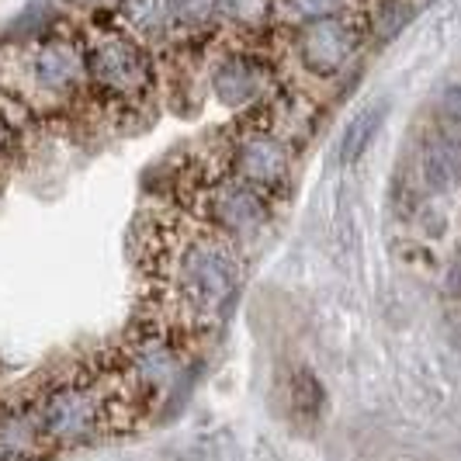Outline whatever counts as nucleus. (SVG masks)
<instances>
[{
  "label": "nucleus",
  "instance_id": "obj_1",
  "mask_svg": "<svg viewBox=\"0 0 461 461\" xmlns=\"http://www.w3.org/2000/svg\"><path fill=\"white\" fill-rule=\"evenodd\" d=\"M142 267L163 312L157 323L174 333L215 320L243 281L236 243L205 222H157L142 240Z\"/></svg>",
  "mask_w": 461,
  "mask_h": 461
},
{
  "label": "nucleus",
  "instance_id": "obj_2",
  "mask_svg": "<svg viewBox=\"0 0 461 461\" xmlns=\"http://www.w3.org/2000/svg\"><path fill=\"white\" fill-rule=\"evenodd\" d=\"M24 402L49 458L129 430L149 406L115 354L112 365H84L52 375Z\"/></svg>",
  "mask_w": 461,
  "mask_h": 461
},
{
  "label": "nucleus",
  "instance_id": "obj_3",
  "mask_svg": "<svg viewBox=\"0 0 461 461\" xmlns=\"http://www.w3.org/2000/svg\"><path fill=\"white\" fill-rule=\"evenodd\" d=\"M87 84L112 104H139L146 101L157 77L146 46L125 28H104L84 42Z\"/></svg>",
  "mask_w": 461,
  "mask_h": 461
},
{
  "label": "nucleus",
  "instance_id": "obj_4",
  "mask_svg": "<svg viewBox=\"0 0 461 461\" xmlns=\"http://www.w3.org/2000/svg\"><path fill=\"white\" fill-rule=\"evenodd\" d=\"M194 212L208 230L236 240H250L267 226V194L232 174H212L194 185Z\"/></svg>",
  "mask_w": 461,
  "mask_h": 461
},
{
  "label": "nucleus",
  "instance_id": "obj_5",
  "mask_svg": "<svg viewBox=\"0 0 461 461\" xmlns=\"http://www.w3.org/2000/svg\"><path fill=\"white\" fill-rule=\"evenodd\" d=\"M24 77L32 91L49 101H67L87 84L84 42L73 35H42L24 49Z\"/></svg>",
  "mask_w": 461,
  "mask_h": 461
},
{
  "label": "nucleus",
  "instance_id": "obj_6",
  "mask_svg": "<svg viewBox=\"0 0 461 461\" xmlns=\"http://www.w3.org/2000/svg\"><path fill=\"white\" fill-rule=\"evenodd\" d=\"M226 174L247 181L264 194H271L292 174V146L281 136H275L264 122H254V125H247L232 136Z\"/></svg>",
  "mask_w": 461,
  "mask_h": 461
},
{
  "label": "nucleus",
  "instance_id": "obj_7",
  "mask_svg": "<svg viewBox=\"0 0 461 461\" xmlns=\"http://www.w3.org/2000/svg\"><path fill=\"white\" fill-rule=\"evenodd\" d=\"M361 49V28L340 18H320V22H302L295 35V52L316 77H337L340 69L357 56Z\"/></svg>",
  "mask_w": 461,
  "mask_h": 461
},
{
  "label": "nucleus",
  "instance_id": "obj_8",
  "mask_svg": "<svg viewBox=\"0 0 461 461\" xmlns=\"http://www.w3.org/2000/svg\"><path fill=\"white\" fill-rule=\"evenodd\" d=\"M271 69L254 52H230L212 69V91L226 108H247L264 94Z\"/></svg>",
  "mask_w": 461,
  "mask_h": 461
},
{
  "label": "nucleus",
  "instance_id": "obj_9",
  "mask_svg": "<svg viewBox=\"0 0 461 461\" xmlns=\"http://www.w3.org/2000/svg\"><path fill=\"white\" fill-rule=\"evenodd\" d=\"M389 115V104L385 101H375V104H365L361 112H354L350 122L344 125V136H340V149L337 157L344 167H354L368 153V146L375 142V136L382 132V122Z\"/></svg>",
  "mask_w": 461,
  "mask_h": 461
},
{
  "label": "nucleus",
  "instance_id": "obj_10",
  "mask_svg": "<svg viewBox=\"0 0 461 461\" xmlns=\"http://www.w3.org/2000/svg\"><path fill=\"white\" fill-rule=\"evenodd\" d=\"M423 181L434 191H451L461 185V142L455 139H434L423 153Z\"/></svg>",
  "mask_w": 461,
  "mask_h": 461
},
{
  "label": "nucleus",
  "instance_id": "obj_11",
  "mask_svg": "<svg viewBox=\"0 0 461 461\" xmlns=\"http://www.w3.org/2000/svg\"><path fill=\"white\" fill-rule=\"evenodd\" d=\"M118 18L125 22V32L136 39H153L170 24L167 0H118Z\"/></svg>",
  "mask_w": 461,
  "mask_h": 461
},
{
  "label": "nucleus",
  "instance_id": "obj_12",
  "mask_svg": "<svg viewBox=\"0 0 461 461\" xmlns=\"http://www.w3.org/2000/svg\"><path fill=\"white\" fill-rule=\"evenodd\" d=\"M167 18L181 32H205L219 18V0H167Z\"/></svg>",
  "mask_w": 461,
  "mask_h": 461
},
{
  "label": "nucleus",
  "instance_id": "obj_13",
  "mask_svg": "<svg viewBox=\"0 0 461 461\" xmlns=\"http://www.w3.org/2000/svg\"><path fill=\"white\" fill-rule=\"evenodd\" d=\"M275 11V0H219V18H226L240 32L264 28Z\"/></svg>",
  "mask_w": 461,
  "mask_h": 461
},
{
  "label": "nucleus",
  "instance_id": "obj_14",
  "mask_svg": "<svg viewBox=\"0 0 461 461\" xmlns=\"http://www.w3.org/2000/svg\"><path fill=\"white\" fill-rule=\"evenodd\" d=\"M288 11L299 18V22H320V18H340L347 14L350 0H285Z\"/></svg>",
  "mask_w": 461,
  "mask_h": 461
},
{
  "label": "nucleus",
  "instance_id": "obj_15",
  "mask_svg": "<svg viewBox=\"0 0 461 461\" xmlns=\"http://www.w3.org/2000/svg\"><path fill=\"white\" fill-rule=\"evenodd\" d=\"M440 112L451 118V122H461V84H447L444 94H440Z\"/></svg>",
  "mask_w": 461,
  "mask_h": 461
},
{
  "label": "nucleus",
  "instance_id": "obj_16",
  "mask_svg": "<svg viewBox=\"0 0 461 461\" xmlns=\"http://www.w3.org/2000/svg\"><path fill=\"white\" fill-rule=\"evenodd\" d=\"M4 149H7V129H4V122H0V163H4Z\"/></svg>",
  "mask_w": 461,
  "mask_h": 461
},
{
  "label": "nucleus",
  "instance_id": "obj_17",
  "mask_svg": "<svg viewBox=\"0 0 461 461\" xmlns=\"http://www.w3.org/2000/svg\"><path fill=\"white\" fill-rule=\"evenodd\" d=\"M63 4H73V7H80V4H97V0H63Z\"/></svg>",
  "mask_w": 461,
  "mask_h": 461
}]
</instances>
